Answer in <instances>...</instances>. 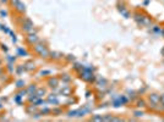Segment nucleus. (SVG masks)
<instances>
[{
    "mask_svg": "<svg viewBox=\"0 0 164 122\" xmlns=\"http://www.w3.org/2000/svg\"><path fill=\"white\" fill-rule=\"evenodd\" d=\"M34 49H36V52H37L40 56H44V58H47L48 55H49V52L47 50V48L45 47H43V45H39V44H37L34 47Z\"/></svg>",
    "mask_w": 164,
    "mask_h": 122,
    "instance_id": "f257e3e1",
    "label": "nucleus"
},
{
    "mask_svg": "<svg viewBox=\"0 0 164 122\" xmlns=\"http://www.w3.org/2000/svg\"><path fill=\"white\" fill-rule=\"evenodd\" d=\"M150 101H152L153 104H159L161 103V95H157V94L150 95Z\"/></svg>",
    "mask_w": 164,
    "mask_h": 122,
    "instance_id": "f03ea898",
    "label": "nucleus"
},
{
    "mask_svg": "<svg viewBox=\"0 0 164 122\" xmlns=\"http://www.w3.org/2000/svg\"><path fill=\"white\" fill-rule=\"evenodd\" d=\"M37 42H38V38H37V35L36 34H31L28 37V43L33 44V43H37Z\"/></svg>",
    "mask_w": 164,
    "mask_h": 122,
    "instance_id": "7ed1b4c3",
    "label": "nucleus"
},
{
    "mask_svg": "<svg viewBox=\"0 0 164 122\" xmlns=\"http://www.w3.org/2000/svg\"><path fill=\"white\" fill-rule=\"evenodd\" d=\"M161 104H163V105H164V94H163V95H161Z\"/></svg>",
    "mask_w": 164,
    "mask_h": 122,
    "instance_id": "20e7f679",
    "label": "nucleus"
},
{
    "mask_svg": "<svg viewBox=\"0 0 164 122\" xmlns=\"http://www.w3.org/2000/svg\"><path fill=\"white\" fill-rule=\"evenodd\" d=\"M36 90V87H34V85H33V87H31L29 88V92H34Z\"/></svg>",
    "mask_w": 164,
    "mask_h": 122,
    "instance_id": "39448f33",
    "label": "nucleus"
},
{
    "mask_svg": "<svg viewBox=\"0 0 164 122\" xmlns=\"http://www.w3.org/2000/svg\"><path fill=\"white\" fill-rule=\"evenodd\" d=\"M1 1H3V3H6V1H8V0H1Z\"/></svg>",
    "mask_w": 164,
    "mask_h": 122,
    "instance_id": "423d86ee",
    "label": "nucleus"
},
{
    "mask_svg": "<svg viewBox=\"0 0 164 122\" xmlns=\"http://www.w3.org/2000/svg\"><path fill=\"white\" fill-rule=\"evenodd\" d=\"M0 65H1V60H0Z\"/></svg>",
    "mask_w": 164,
    "mask_h": 122,
    "instance_id": "0eeeda50",
    "label": "nucleus"
},
{
    "mask_svg": "<svg viewBox=\"0 0 164 122\" xmlns=\"http://www.w3.org/2000/svg\"><path fill=\"white\" fill-rule=\"evenodd\" d=\"M163 109H164V105H163Z\"/></svg>",
    "mask_w": 164,
    "mask_h": 122,
    "instance_id": "6e6552de",
    "label": "nucleus"
}]
</instances>
